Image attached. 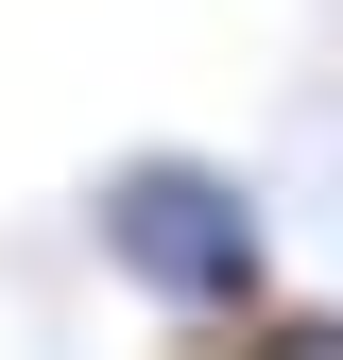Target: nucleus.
<instances>
[{
    "mask_svg": "<svg viewBox=\"0 0 343 360\" xmlns=\"http://www.w3.org/2000/svg\"><path fill=\"white\" fill-rule=\"evenodd\" d=\"M86 240H103V275L138 292L155 326H240V309L292 292L275 206H257L224 155H189V138H138V155L86 172Z\"/></svg>",
    "mask_w": 343,
    "mask_h": 360,
    "instance_id": "nucleus-1",
    "label": "nucleus"
},
{
    "mask_svg": "<svg viewBox=\"0 0 343 360\" xmlns=\"http://www.w3.org/2000/svg\"><path fill=\"white\" fill-rule=\"evenodd\" d=\"M172 360H343V292H275L240 326H172Z\"/></svg>",
    "mask_w": 343,
    "mask_h": 360,
    "instance_id": "nucleus-2",
    "label": "nucleus"
}]
</instances>
